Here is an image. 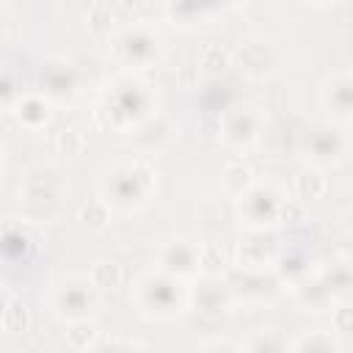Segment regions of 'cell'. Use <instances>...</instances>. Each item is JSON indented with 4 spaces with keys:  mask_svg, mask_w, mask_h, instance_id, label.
Here are the masks:
<instances>
[{
    "mask_svg": "<svg viewBox=\"0 0 353 353\" xmlns=\"http://www.w3.org/2000/svg\"><path fill=\"white\" fill-rule=\"evenodd\" d=\"M237 201H240V218H245V223L251 229H262V226L276 223V212L281 204V196L276 193V188L251 185L248 190H243L237 196Z\"/></svg>",
    "mask_w": 353,
    "mask_h": 353,
    "instance_id": "ba28073f",
    "label": "cell"
},
{
    "mask_svg": "<svg viewBox=\"0 0 353 353\" xmlns=\"http://www.w3.org/2000/svg\"><path fill=\"white\" fill-rule=\"evenodd\" d=\"M290 347L292 350H336L339 342L328 331H312V334H303L301 339H295Z\"/></svg>",
    "mask_w": 353,
    "mask_h": 353,
    "instance_id": "d4e9b609",
    "label": "cell"
},
{
    "mask_svg": "<svg viewBox=\"0 0 353 353\" xmlns=\"http://www.w3.org/2000/svg\"><path fill=\"white\" fill-rule=\"evenodd\" d=\"M108 113L113 116L110 121L116 127H127V124H141L143 119L152 116V91L146 83H141L132 74L119 77L110 85V97H108Z\"/></svg>",
    "mask_w": 353,
    "mask_h": 353,
    "instance_id": "3957f363",
    "label": "cell"
},
{
    "mask_svg": "<svg viewBox=\"0 0 353 353\" xmlns=\"http://www.w3.org/2000/svg\"><path fill=\"white\" fill-rule=\"evenodd\" d=\"M232 298H234V292H232L229 281H221V276H201V281L196 287H190L188 303H193L196 312H201V314L218 317V314L229 312Z\"/></svg>",
    "mask_w": 353,
    "mask_h": 353,
    "instance_id": "8fae6325",
    "label": "cell"
},
{
    "mask_svg": "<svg viewBox=\"0 0 353 353\" xmlns=\"http://www.w3.org/2000/svg\"><path fill=\"white\" fill-rule=\"evenodd\" d=\"M28 309H25V303H19L17 298H11V303L6 306V312H3V317H0V323H3V328L6 331H25L28 328Z\"/></svg>",
    "mask_w": 353,
    "mask_h": 353,
    "instance_id": "83f0119b",
    "label": "cell"
},
{
    "mask_svg": "<svg viewBox=\"0 0 353 353\" xmlns=\"http://www.w3.org/2000/svg\"><path fill=\"white\" fill-rule=\"evenodd\" d=\"M99 290L91 284V279L83 276H72L66 281H61L52 295H50V306L55 312V317L66 320V323H77V320H88L97 312V295Z\"/></svg>",
    "mask_w": 353,
    "mask_h": 353,
    "instance_id": "277c9868",
    "label": "cell"
},
{
    "mask_svg": "<svg viewBox=\"0 0 353 353\" xmlns=\"http://www.w3.org/2000/svg\"><path fill=\"white\" fill-rule=\"evenodd\" d=\"M69 325H72V328L66 331V339H69L72 347H77V350H88V347H94L99 331H94V328L88 325V320H77V323H69Z\"/></svg>",
    "mask_w": 353,
    "mask_h": 353,
    "instance_id": "4316f807",
    "label": "cell"
},
{
    "mask_svg": "<svg viewBox=\"0 0 353 353\" xmlns=\"http://www.w3.org/2000/svg\"><path fill=\"white\" fill-rule=\"evenodd\" d=\"M317 276H320V281L328 287V292H331L334 298L347 295V287H350V265H347V259H334V262H328Z\"/></svg>",
    "mask_w": 353,
    "mask_h": 353,
    "instance_id": "d6986e66",
    "label": "cell"
},
{
    "mask_svg": "<svg viewBox=\"0 0 353 353\" xmlns=\"http://www.w3.org/2000/svg\"><path fill=\"white\" fill-rule=\"evenodd\" d=\"M223 270V251L215 243L199 245V273L201 276H221Z\"/></svg>",
    "mask_w": 353,
    "mask_h": 353,
    "instance_id": "603a6c76",
    "label": "cell"
},
{
    "mask_svg": "<svg viewBox=\"0 0 353 353\" xmlns=\"http://www.w3.org/2000/svg\"><path fill=\"white\" fill-rule=\"evenodd\" d=\"M248 347H254V350H262V347H265V350H268V347H287V342H281V339H276V342H273L270 336H265V334H262L259 339L248 342Z\"/></svg>",
    "mask_w": 353,
    "mask_h": 353,
    "instance_id": "836d02e7",
    "label": "cell"
},
{
    "mask_svg": "<svg viewBox=\"0 0 353 353\" xmlns=\"http://www.w3.org/2000/svg\"><path fill=\"white\" fill-rule=\"evenodd\" d=\"M17 99H19V94H17L14 83H11V77L0 74V108H14Z\"/></svg>",
    "mask_w": 353,
    "mask_h": 353,
    "instance_id": "1f68e13d",
    "label": "cell"
},
{
    "mask_svg": "<svg viewBox=\"0 0 353 353\" xmlns=\"http://www.w3.org/2000/svg\"><path fill=\"white\" fill-rule=\"evenodd\" d=\"M188 295H190V287H185V279L157 270L135 281L132 301L138 312L149 320H174L188 309Z\"/></svg>",
    "mask_w": 353,
    "mask_h": 353,
    "instance_id": "6da1fadb",
    "label": "cell"
},
{
    "mask_svg": "<svg viewBox=\"0 0 353 353\" xmlns=\"http://www.w3.org/2000/svg\"><path fill=\"white\" fill-rule=\"evenodd\" d=\"M334 325H336L339 334H347L350 331V306L347 303H339L334 309Z\"/></svg>",
    "mask_w": 353,
    "mask_h": 353,
    "instance_id": "d6a6232c",
    "label": "cell"
},
{
    "mask_svg": "<svg viewBox=\"0 0 353 353\" xmlns=\"http://www.w3.org/2000/svg\"><path fill=\"white\" fill-rule=\"evenodd\" d=\"M14 110H17V119L28 127H41L50 119V102H47V97H39V94L19 97Z\"/></svg>",
    "mask_w": 353,
    "mask_h": 353,
    "instance_id": "ac0fdd59",
    "label": "cell"
},
{
    "mask_svg": "<svg viewBox=\"0 0 353 353\" xmlns=\"http://www.w3.org/2000/svg\"><path fill=\"white\" fill-rule=\"evenodd\" d=\"M314 3H323V0H314Z\"/></svg>",
    "mask_w": 353,
    "mask_h": 353,
    "instance_id": "74e56055",
    "label": "cell"
},
{
    "mask_svg": "<svg viewBox=\"0 0 353 353\" xmlns=\"http://www.w3.org/2000/svg\"><path fill=\"white\" fill-rule=\"evenodd\" d=\"M25 215L30 221L52 223L61 215V193H44V190H25Z\"/></svg>",
    "mask_w": 353,
    "mask_h": 353,
    "instance_id": "2e32d148",
    "label": "cell"
},
{
    "mask_svg": "<svg viewBox=\"0 0 353 353\" xmlns=\"http://www.w3.org/2000/svg\"><path fill=\"white\" fill-rule=\"evenodd\" d=\"M154 179L152 171L141 163H119L113 171H108L102 190H105V201L108 207L116 210H135L146 201L149 190H152Z\"/></svg>",
    "mask_w": 353,
    "mask_h": 353,
    "instance_id": "7a4b0ae2",
    "label": "cell"
},
{
    "mask_svg": "<svg viewBox=\"0 0 353 353\" xmlns=\"http://www.w3.org/2000/svg\"><path fill=\"white\" fill-rule=\"evenodd\" d=\"M91 284L97 290H113L121 284V268L116 262H97L91 270Z\"/></svg>",
    "mask_w": 353,
    "mask_h": 353,
    "instance_id": "cb8c5ba5",
    "label": "cell"
},
{
    "mask_svg": "<svg viewBox=\"0 0 353 353\" xmlns=\"http://www.w3.org/2000/svg\"><path fill=\"white\" fill-rule=\"evenodd\" d=\"M160 270L176 279H193L199 273V245L190 240H171L160 251Z\"/></svg>",
    "mask_w": 353,
    "mask_h": 353,
    "instance_id": "7c38bea8",
    "label": "cell"
},
{
    "mask_svg": "<svg viewBox=\"0 0 353 353\" xmlns=\"http://www.w3.org/2000/svg\"><path fill=\"white\" fill-rule=\"evenodd\" d=\"M11 298H14V295H11V292H8V290H6L3 284H0V317H3V312H6V306L11 303Z\"/></svg>",
    "mask_w": 353,
    "mask_h": 353,
    "instance_id": "e575fe53",
    "label": "cell"
},
{
    "mask_svg": "<svg viewBox=\"0 0 353 353\" xmlns=\"http://www.w3.org/2000/svg\"><path fill=\"white\" fill-rule=\"evenodd\" d=\"M229 66V55L221 50V47H207L201 52V69L207 74H221L223 69Z\"/></svg>",
    "mask_w": 353,
    "mask_h": 353,
    "instance_id": "4dcf8cb0",
    "label": "cell"
},
{
    "mask_svg": "<svg viewBox=\"0 0 353 353\" xmlns=\"http://www.w3.org/2000/svg\"><path fill=\"white\" fill-rule=\"evenodd\" d=\"M41 91L50 99H72L77 91V72L63 61H50L41 66Z\"/></svg>",
    "mask_w": 353,
    "mask_h": 353,
    "instance_id": "5bb4252c",
    "label": "cell"
},
{
    "mask_svg": "<svg viewBox=\"0 0 353 353\" xmlns=\"http://www.w3.org/2000/svg\"><path fill=\"white\" fill-rule=\"evenodd\" d=\"M121 3H124V6H127V8H135V6H143V3H146V0H121Z\"/></svg>",
    "mask_w": 353,
    "mask_h": 353,
    "instance_id": "8d00e7d4",
    "label": "cell"
},
{
    "mask_svg": "<svg viewBox=\"0 0 353 353\" xmlns=\"http://www.w3.org/2000/svg\"><path fill=\"white\" fill-rule=\"evenodd\" d=\"M232 61H234V66L245 77L259 80V77H270L276 72V66H279V50H276V44L270 39H248V41H243L234 50Z\"/></svg>",
    "mask_w": 353,
    "mask_h": 353,
    "instance_id": "52a82bcc",
    "label": "cell"
},
{
    "mask_svg": "<svg viewBox=\"0 0 353 353\" xmlns=\"http://www.w3.org/2000/svg\"><path fill=\"white\" fill-rule=\"evenodd\" d=\"M276 221L279 223H290V226H298L306 221V207L303 201H292V199H281L279 204V212H276Z\"/></svg>",
    "mask_w": 353,
    "mask_h": 353,
    "instance_id": "f546056e",
    "label": "cell"
},
{
    "mask_svg": "<svg viewBox=\"0 0 353 353\" xmlns=\"http://www.w3.org/2000/svg\"><path fill=\"white\" fill-rule=\"evenodd\" d=\"M323 105L331 113V121L336 124H347L350 121V110H353V83L347 72L334 74L325 88H323Z\"/></svg>",
    "mask_w": 353,
    "mask_h": 353,
    "instance_id": "4fadbf2b",
    "label": "cell"
},
{
    "mask_svg": "<svg viewBox=\"0 0 353 353\" xmlns=\"http://www.w3.org/2000/svg\"><path fill=\"white\" fill-rule=\"evenodd\" d=\"M52 146L58 154H66V157H74L83 152V135L77 130H61L55 138H52Z\"/></svg>",
    "mask_w": 353,
    "mask_h": 353,
    "instance_id": "f1b7e54d",
    "label": "cell"
},
{
    "mask_svg": "<svg viewBox=\"0 0 353 353\" xmlns=\"http://www.w3.org/2000/svg\"><path fill=\"white\" fill-rule=\"evenodd\" d=\"M80 221H83L88 229H105L108 221H110V207H108V201L99 199V201L85 204V207L80 210Z\"/></svg>",
    "mask_w": 353,
    "mask_h": 353,
    "instance_id": "484cf974",
    "label": "cell"
},
{
    "mask_svg": "<svg viewBox=\"0 0 353 353\" xmlns=\"http://www.w3.org/2000/svg\"><path fill=\"white\" fill-rule=\"evenodd\" d=\"M347 146H350V141H347L345 124H336V121H325V124L312 127V132H309L306 141H303L306 160H309L314 168L336 165L339 160H345Z\"/></svg>",
    "mask_w": 353,
    "mask_h": 353,
    "instance_id": "5b68a950",
    "label": "cell"
},
{
    "mask_svg": "<svg viewBox=\"0 0 353 353\" xmlns=\"http://www.w3.org/2000/svg\"><path fill=\"white\" fill-rule=\"evenodd\" d=\"M262 132V113L251 105H243V108H234L223 116V124H221V138L234 146V149H245L251 146Z\"/></svg>",
    "mask_w": 353,
    "mask_h": 353,
    "instance_id": "30bf717a",
    "label": "cell"
},
{
    "mask_svg": "<svg viewBox=\"0 0 353 353\" xmlns=\"http://www.w3.org/2000/svg\"><path fill=\"white\" fill-rule=\"evenodd\" d=\"M292 292H295V301L309 312H320V309H325V306H331L334 303V295L328 292V287L320 281V276H306V279H301L295 287H292Z\"/></svg>",
    "mask_w": 353,
    "mask_h": 353,
    "instance_id": "e0dca14e",
    "label": "cell"
},
{
    "mask_svg": "<svg viewBox=\"0 0 353 353\" xmlns=\"http://www.w3.org/2000/svg\"><path fill=\"white\" fill-rule=\"evenodd\" d=\"M279 243L281 240L273 232H268V226L251 229L248 237L240 240V245H237V268H243V270H265L268 265H273L276 254L281 251Z\"/></svg>",
    "mask_w": 353,
    "mask_h": 353,
    "instance_id": "9c48e42d",
    "label": "cell"
},
{
    "mask_svg": "<svg viewBox=\"0 0 353 353\" xmlns=\"http://www.w3.org/2000/svg\"><path fill=\"white\" fill-rule=\"evenodd\" d=\"M273 268H276V276L281 284L295 287L301 279L309 276V256L301 248H281L273 259Z\"/></svg>",
    "mask_w": 353,
    "mask_h": 353,
    "instance_id": "9a60e30c",
    "label": "cell"
},
{
    "mask_svg": "<svg viewBox=\"0 0 353 353\" xmlns=\"http://www.w3.org/2000/svg\"><path fill=\"white\" fill-rule=\"evenodd\" d=\"M61 174L52 165H30L25 174V190H44V193H61Z\"/></svg>",
    "mask_w": 353,
    "mask_h": 353,
    "instance_id": "ffe728a7",
    "label": "cell"
},
{
    "mask_svg": "<svg viewBox=\"0 0 353 353\" xmlns=\"http://www.w3.org/2000/svg\"><path fill=\"white\" fill-rule=\"evenodd\" d=\"M295 190H298V196H301L303 201H309V199H320V196L325 193V176H323L317 168H306V171L298 174V179H295Z\"/></svg>",
    "mask_w": 353,
    "mask_h": 353,
    "instance_id": "7402d4cb",
    "label": "cell"
},
{
    "mask_svg": "<svg viewBox=\"0 0 353 353\" xmlns=\"http://www.w3.org/2000/svg\"><path fill=\"white\" fill-rule=\"evenodd\" d=\"M113 50H116V58L124 66L141 69V66H149L160 55V36L146 25H132V28H124L116 36Z\"/></svg>",
    "mask_w": 353,
    "mask_h": 353,
    "instance_id": "8992f818",
    "label": "cell"
},
{
    "mask_svg": "<svg viewBox=\"0 0 353 353\" xmlns=\"http://www.w3.org/2000/svg\"><path fill=\"white\" fill-rule=\"evenodd\" d=\"M254 185V176H251V168L243 165V163H232L226 165L223 171V190L232 193V196H240L243 190H248Z\"/></svg>",
    "mask_w": 353,
    "mask_h": 353,
    "instance_id": "44dd1931",
    "label": "cell"
},
{
    "mask_svg": "<svg viewBox=\"0 0 353 353\" xmlns=\"http://www.w3.org/2000/svg\"><path fill=\"white\" fill-rule=\"evenodd\" d=\"M199 347H234V345H229V342H223V339H221V342L215 339V342H201Z\"/></svg>",
    "mask_w": 353,
    "mask_h": 353,
    "instance_id": "d590c367",
    "label": "cell"
}]
</instances>
